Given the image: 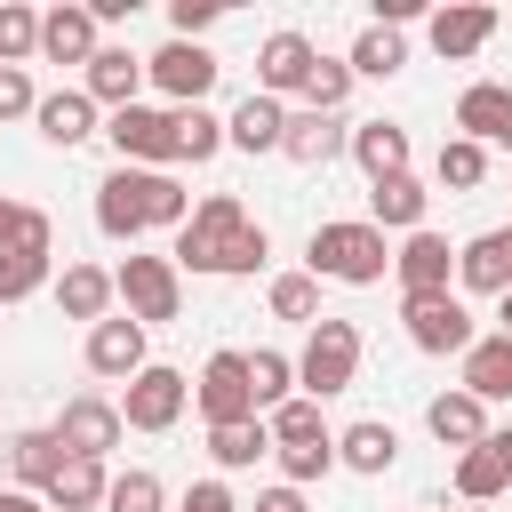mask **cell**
Here are the masks:
<instances>
[{
    "label": "cell",
    "mask_w": 512,
    "mask_h": 512,
    "mask_svg": "<svg viewBox=\"0 0 512 512\" xmlns=\"http://www.w3.org/2000/svg\"><path fill=\"white\" fill-rule=\"evenodd\" d=\"M8 472H16V488H32V496H48V480L64 472V440H56L48 424H32V432H16V440H8Z\"/></svg>",
    "instance_id": "27"
},
{
    "label": "cell",
    "mask_w": 512,
    "mask_h": 512,
    "mask_svg": "<svg viewBox=\"0 0 512 512\" xmlns=\"http://www.w3.org/2000/svg\"><path fill=\"white\" fill-rule=\"evenodd\" d=\"M96 32H104V24H96V8H88V0H56V8L40 16V56H48V64H80V72H88V56L104 48Z\"/></svg>",
    "instance_id": "17"
},
{
    "label": "cell",
    "mask_w": 512,
    "mask_h": 512,
    "mask_svg": "<svg viewBox=\"0 0 512 512\" xmlns=\"http://www.w3.org/2000/svg\"><path fill=\"white\" fill-rule=\"evenodd\" d=\"M312 64H320V48H312L296 24L264 32V48H256V96H304Z\"/></svg>",
    "instance_id": "12"
},
{
    "label": "cell",
    "mask_w": 512,
    "mask_h": 512,
    "mask_svg": "<svg viewBox=\"0 0 512 512\" xmlns=\"http://www.w3.org/2000/svg\"><path fill=\"white\" fill-rule=\"evenodd\" d=\"M264 256H272V240H264V224H248V232L224 248V280H248V272H264Z\"/></svg>",
    "instance_id": "45"
},
{
    "label": "cell",
    "mask_w": 512,
    "mask_h": 512,
    "mask_svg": "<svg viewBox=\"0 0 512 512\" xmlns=\"http://www.w3.org/2000/svg\"><path fill=\"white\" fill-rule=\"evenodd\" d=\"M424 432H432L440 448H456V456H464V448H480L496 424H488V400H472V392L456 384V392H440V400L424 408Z\"/></svg>",
    "instance_id": "20"
},
{
    "label": "cell",
    "mask_w": 512,
    "mask_h": 512,
    "mask_svg": "<svg viewBox=\"0 0 512 512\" xmlns=\"http://www.w3.org/2000/svg\"><path fill=\"white\" fill-rule=\"evenodd\" d=\"M504 112H512V88H504V80H472V88L456 96V136L496 144V136H504Z\"/></svg>",
    "instance_id": "30"
},
{
    "label": "cell",
    "mask_w": 512,
    "mask_h": 512,
    "mask_svg": "<svg viewBox=\"0 0 512 512\" xmlns=\"http://www.w3.org/2000/svg\"><path fill=\"white\" fill-rule=\"evenodd\" d=\"M16 224H24V200H8V192H0V256L16 248Z\"/></svg>",
    "instance_id": "49"
},
{
    "label": "cell",
    "mask_w": 512,
    "mask_h": 512,
    "mask_svg": "<svg viewBox=\"0 0 512 512\" xmlns=\"http://www.w3.org/2000/svg\"><path fill=\"white\" fill-rule=\"evenodd\" d=\"M144 56L136 48H96L88 56V72H80V88L96 96V112H128V104H144Z\"/></svg>",
    "instance_id": "18"
},
{
    "label": "cell",
    "mask_w": 512,
    "mask_h": 512,
    "mask_svg": "<svg viewBox=\"0 0 512 512\" xmlns=\"http://www.w3.org/2000/svg\"><path fill=\"white\" fill-rule=\"evenodd\" d=\"M208 456H216V472H248L256 456H272V424H264V416L224 424V432H208Z\"/></svg>",
    "instance_id": "33"
},
{
    "label": "cell",
    "mask_w": 512,
    "mask_h": 512,
    "mask_svg": "<svg viewBox=\"0 0 512 512\" xmlns=\"http://www.w3.org/2000/svg\"><path fill=\"white\" fill-rule=\"evenodd\" d=\"M424 40H432V56L464 64V56H480V48L496 40V8H488V0H456V8H432V16H424Z\"/></svg>",
    "instance_id": "16"
},
{
    "label": "cell",
    "mask_w": 512,
    "mask_h": 512,
    "mask_svg": "<svg viewBox=\"0 0 512 512\" xmlns=\"http://www.w3.org/2000/svg\"><path fill=\"white\" fill-rule=\"evenodd\" d=\"M280 152H288L296 168H328L336 152H352V128H344L336 112H288V136H280Z\"/></svg>",
    "instance_id": "22"
},
{
    "label": "cell",
    "mask_w": 512,
    "mask_h": 512,
    "mask_svg": "<svg viewBox=\"0 0 512 512\" xmlns=\"http://www.w3.org/2000/svg\"><path fill=\"white\" fill-rule=\"evenodd\" d=\"M48 432L64 440V456H96V464H104V456L120 448V432H128V424H120V400H104V392H72V400L56 408V424H48Z\"/></svg>",
    "instance_id": "11"
},
{
    "label": "cell",
    "mask_w": 512,
    "mask_h": 512,
    "mask_svg": "<svg viewBox=\"0 0 512 512\" xmlns=\"http://www.w3.org/2000/svg\"><path fill=\"white\" fill-rule=\"evenodd\" d=\"M352 160H360L368 184L408 176V128H400V120H360V128H352Z\"/></svg>",
    "instance_id": "25"
},
{
    "label": "cell",
    "mask_w": 512,
    "mask_h": 512,
    "mask_svg": "<svg viewBox=\"0 0 512 512\" xmlns=\"http://www.w3.org/2000/svg\"><path fill=\"white\" fill-rule=\"evenodd\" d=\"M112 288H120V304H128V320H176L184 312V272H176V256H120V272H112Z\"/></svg>",
    "instance_id": "8"
},
{
    "label": "cell",
    "mask_w": 512,
    "mask_h": 512,
    "mask_svg": "<svg viewBox=\"0 0 512 512\" xmlns=\"http://www.w3.org/2000/svg\"><path fill=\"white\" fill-rule=\"evenodd\" d=\"M248 512H312V504H304V488L272 480V488H256V504H248Z\"/></svg>",
    "instance_id": "48"
},
{
    "label": "cell",
    "mask_w": 512,
    "mask_h": 512,
    "mask_svg": "<svg viewBox=\"0 0 512 512\" xmlns=\"http://www.w3.org/2000/svg\"><path fill=\"white\" fill-rule=\"evenodd\" d=\"M144 72H152V88L168 96V112H184V104H208V88H216L224 64H216L200 40H168V48L144 56Z\"/></svg>",
    "instance_id": "9"
},
{
    "label": "cell",
    "mask_w": 512,
    "mask_h": 512,
    "mask_svg": "<svg viewBox=\"0 0 512 512\" xmlns=\"http://www.w3.org/2000/svg\"><path fill=\"white\" fill-rule=\"evenodd\" d=\"M432 176H440V192H480V184H488V144L448 136V144H440V160H432Z\"/></svg>",
    "instance_id": "35"
},
{
    "label": "cell",
    "mask_w": 512,
    "mask_h": 512,
    "mask_svg": "<svg viewBox=\"0 0 512 512\" xmlns=\"http://www.w3.org/2000/svg\"><path fill=\"white\" fill-rule=\"evenodd\" d=\"M40 136L56 144V152H72V144H88L96 136V96L88 88H56V96H40Z\"/></svg>",
    "instance_id": "26"
},
{
    "label": "cell",
    "mask_w": 512,
    "mask_h": 512,
    "mask_svg": "<svg viewBox=\"0 0 512 512\" xmlns=\"http://www.w3.org/2000/svg\"><path fill=\"white\" fill-rule=\"evenodd\" d=\"M488 448H496V456L512 464V424H496V432H488Z\"/></svg>",
    "instance_id": "51"
},
{
    "label": "cell",
    "mask_w": 512,
    "mask_h": 512,
    "mask_svg": "<svg viewBox=\"0 0 512 512\" xmlns=\"http://www.w3.org/2000/svg\"><path fill=\"white\" fill-rule=\"evenodd\" d=\"M464 512H488V504H464Z\"/></svg>",
    "instance_id": "54"
},
{
    "label": "cell",
    "mask_w": 512,
    "mask_h": 512,
    "mask_svg": "<svg viewBox=\"0 0 512 512\" xmlns=\"http://www.w3.org/2000/svg\"><path fill=\"white\" fill-rule=\"evenodd\" d=\"M360 328L352 320H336V312H320L312 328H304V352H296V392L304 400H336V392H352L360 384Z\"/></svg>",
    "instance_id": "3"
},
{
    "label": "cell",
    "mask_w": 512,
    "mask_h": 512,
    "mask_svg": "<svg viewBox=\"0 0 512 512\" xmlns=\"http://www.w3.org/2000/svg\"><path fill=\"white\" fill-rule=\"evenodd\" d=\"M456 496H464V504H496V496H512V464H504L488 440L464 448V456H456Z\"/></svg>",
    "instance_id": "31"
},
{
    "label": "cell",
    "mask_w": 512,
    "mask_h": 512,
    "mask_svg": "<svg viewBox=\"0 0 512 512\" xmlns=\"http://www.w3.org/2000/svg\"><path fill=\"white\" fill-rule=\"evenodd\" d=\"M104 512H168V488H160V472H144V464L112 472V496H104Z\"/></svg>",
    "instance_id": "39"
},
{
    "label": "cell",
    "mask_w": 512,
    "mask_h": 512,
    "mask_svg": "<svg viewBox=\"0 0 512 512\" xmlns=\"http://www.w3.org/2000/svg\"><path fill=\"white\" fill-rule=\"evenodd\" d=\"M264 304H272V320H304V328H312V320H320V280H312V272H280V280L264 288Z\"/></svg>",
    "instance_id": "38"
},
{
    "label": "cell",
    "mask_w": 512,
    "mask_h": 512,
    "mask_svg": "<svg viewBox=\"0 0 512 512\" xmlns=\"http://www.w3.org/2000/svg\"><path fill=\"white\" fill-rule=\"evenodd\" d=\"M400 328H408V344L432 352V360H464V352L480 344L472 304H464L456 288H440V296H400Z\"/></svg>",
    "instance_id": "5"
},
{
    "label": "cell",
    "mask_w": 512,
    "mask_h": 512,
    "mask_svg": "<svg viewBox=\"0 0 512 512\" xmlns=\"http://www.w3.org/2000/svg\"><path fill=\"white\" fill-rule=\"evenodd\" d=\"M344 96H352V64L344 56H320L312 80H304V112H344Z\"/></svg>",
    "instance_id": "42"
},
{
    "label": "cell",
    "mask_w": 512,
    "mask_h": 512,
    "mask_svg": "<svg viewBox=\"0 0 512 512\" xmlns=\"http://www.w3.org/2000/svg\"><path fill=\"white\" fill-rule=\"evenodd\" d=\"M272 464H280V480H288V488H312V480H328V472H336V440H304V448H272Z\"/></svg>",
    "instance_id": "40"
},
{
    "label": "cell",
    "mask_w": 512,
    "mask_h": 512,
    "mask_svg": "<svg viewBox=\"0 0 512 512\" xmlns=\"http://www.w3.org/2000/svg\"><path fill=\"white\" fill-rule=\"evenodd\" d=\"M144 368H152V352H144V320L112 312V320H96V328H88V376L128 384V376H144Z\"/></svg>",
    "instance_id": "14"
},
{
    "label": "cell",
    "mask_w": 512,
    "mask_h": 512,
    "mask_svg": "<svg viewBox=\"0 0 512 512\" xmlns=\"http://www.w3.org/2000/svg\"><path fill=\"white\" fill-rule=\"evenodd\" d=\"M192 408H200V424L208 432H224V424H248V416H264L256 408V392H248V352H208V368L192 376Z\"/></svg>",
    "instance_id": "7"
},
{
    "label": "cell",
    "mask_w": 512,
    "mask_h": 512,
    "mask_svg": "<svg viewBox=\"0 0 512 512\" xmlns=\"http://www.w3.org/2000/svg\"><path fill=\"white\" fill-rule=\"evenodd\" d=\"M176 512H248V504H240V496H232V488H224V480H192V488H184V504H176Z\"/></svg>",
    "instance_id": "47"
},
{
    "label": "cell",
    "mask_w": 512,
    "mask_h": 512,
    "mask_svg": "<svg viewBox=\"0 0 512 512\" xmlns=\"http://www.w3.org/2000/svg\"><path fill=\"white\" fill-rule=\"evenodd\" d=\"M464 392H472V400H488V408H496V400H512V336H504V328H496V336H480V344L464 352Z\"/></svg>",
    "instance_id": "29"
},
{
    "label": "cell",
    "mask_w": 512,
    "mask_h": 512,
    "mask_svg": "<svg viewBox=\"0 0 512 512\" xmlns=\"http://www.w3.org/2000/svg\"><path fill=\"white\" fill-rule=\"evenodd\" d=\"M392 280H400V296H440L448 280H456V248H448V232H408L400 248H392Z\"/></svg>",
    "instance_id": "13"
},
{
    "label": "cell",
    "mask_w": 512,
    "mask_h": 512,
    "mask_svg": "<svg viewBox=\"0 0 512 512\" xmlns=\"http://www.w3.org/2000/svg\"><path fill=\"white\" fill-rule=\"evenodd\" d=\"M424 208H432V192H424V176L408 168V176H392V184H368V224L376 232H424Z\"/></svg>",
    "instance_id": "23"
},
{
    "label": "cell",
    "mask_w": 512,
    "mask_h": 512,
    "mask_svg": "<svg viewBox=\"0 0 512 512\" xmlns=\"http://www.w3.org/2000/svg\"><path fill=\"white\" fill-rule=\"evenodd\" d=\"M456 296H512V224L472 232L456 248Z\"/></svg>",
    "instance_id": "15"
},
{
    "label": "cell",
    "mask_w": 512,
    "mask_h": 512,
    "mask_svg": "<svg viewBox=\"0 0 512 512\" xmlns=\"http://www.w3.org/2000/svg\"><path fill=\"white\" fill-rule=\"evenodd\" d=\"M104 136H112L120 168H176V120H168V112H152V104L104 112Z\"/></svg>",
    "instance_id": "10"
},
{
    "label": "cell",
    "mask_w": 512,
    "mask_h": 512,
    "mask_svg": "<svg viewBox=\"0 0 512 512\" xmlns=\"http://www.w3.org/2000/svg\"><path fill=\"white\" fill-rule=\"evenodd\" d=\"M168 120H176V168H184V160L200 168V160L224 152V120H216L208 104H184V112H168Z\"/></svg>",
    "instance_id": "34"
},
{
    "label": "cell",
    "mask_w": 512,
    "mask_h": 512,
    "mask_svg": "<svg viewBox=\"0 0 512 512\" xmlns=\"http://www.w3.org/2000/svg\"><path fill=\"white\" fill-rule=\"evenodd\" d=\"M112 496V472L96 456H64V472L48 480V512H104Z\"/></svg>",
    "instance_id": "28"
},
{
    "label": "cell",
    "mask_w": 512,
    "mask_h": 512,
    "mask_svg": "<svg viewBox=\"0 0 512 512\" xmlns=\"http://www.w3.org/2000/svg\"><path fill=\"white\" fill-rule=\"evenodd\" d=\"M40 56V16L24 0H0V64H32Z\"/></svg>",
    "instance_id": "41"
},
{
    "label": "cell",
    "mask_w": 512,
    "mask_h": 512,
    "mask_svg": "<svg viewBox=\"0 0 512 512\" xmlns=\"http://www.w3.org/2000/svg\"><path fill=\"white\" fill-rule=\"evenodd\" d=\"M184 408H192V376L168 368V360H152L144 376L120 384V424H128V432H176Z\"/></svg>",
    "instance_id": "6"
},
{
    "label": "cell",
    "mask_w": 512,
    "mask_h": 512,
    "mask_svg": "<svg viewBox=\"0 0 512 512\" xmlns=\"http://www.w3.org/2000/svg\"><path fill=\"white\" fill-rule=\"evenodd\" d=\"M280 136H288V104H280V96H256V88H248V96L224 112V144L248 152V160H256V152H280Z\"/></svg>",
    "instance_id": "19"
},
{
    "label": "cell",
    "mask_w": 512,
    "mask_h": 512,
    "mask_svg": "<svg viewBox=\"0 0 512 512\" xmlns=\"http://www.w3.org/2000/svg\"><path fill=\"white\" fill-rule=\"evenodd\" d=\"M32 112H40L32 72H24V64H0V120H32Z\"/></svg>",
    "instance_id": "44"
},
{
    "label": "cell",
    "mask_w": 512,
    "mask_h": 512,
    "mask_svg": "<svg viewBox=\"0 0 512 512\" xmlns=\"http://www.w3.org/2000/svg\"><path fill=\"white\" fill-rule=\"evenodd\" d=\"M496 144H504V152H512V112H504V136H496Z\"/></svg>",
    "instance_id": "53"
},
{
    "label": "cell",
    "mask_w": 512,
    "mask_h": 512,
    "mask_svg": "<svg viewBox=\"0 0 512 512\" xmlns=\"http://www.w3.org/2000/svg\"><path fill=\"white\" fill-rule=\"evenodd\" d=\"M216 16H224L216 0H176V8H168V40H200Z\"/></svg>",
    "instance_id": "46"
},
{
    "label": "cell",
    "mask_w": 512,
    "mask_h": 512,
    "mask_svg": "<svg viewBox=\"0 0 512 512\" xmlns=\"http://www.w3.org/2000/svg\"><path fill=\"white\" fill-rule=\"evenodd\" d=\"M496 320H504V336H512V296H496Z\"/></svg>",
    "instance_id": "52"
},
{
    "label": "cell",
    "mask_w": 512,
    "mask_h": 512,
    "mask_svg": "<svg viewBox=\"0 0 512 512\" xmlns=\"http://www.w3.org/2000/svg\"><path fill=\"white\" fill-rule=\"evenodd\" d=\"M0 512H48V496H32V488H0Z\"/></svg>",
    "instance_id": "50"
},
{
    "label": "cell",
    "mask_w": 512,
    "mask_h": 512,
    "mask_svg": "<svg viewBox=\"0 0 512 512\" xmlns=\"http://www.w3.org/2000/svg\"><path fill=\"white\" fill-rule=\"evenodd\" d=\"M248 224H256V216L240 208V192H208V200H192V224L176 232V272L224 280V248H232Z\"/></svg>",
    "instance_id": "4"
},
{
    "label": "cell",
    "mask_w": 512,
    "mask_h": 512,
    "mask_svg": "<svg viewBox=\"0 0 512 512\" xmlns=\"http://www.w3.org/2000/svg\"><path fill=\"white\" fill-rule=\"evenodd\" d=\"M264 424H272V448H304V440H336V432H328V416H320V400H304V392H296V400H280V408H272Z\"/></svg>",
    "instance_id": "37"
},
{
    "label": "cell",
    "mask_w": 512,
    "mask_h": 512,
    "mask_svg": "<svg viewBox=\"0 0 512 512\" xmlns=\"http://www.w3.org/2000/svg\"><path fill=\"white\" fill-rule=\"evenodd\" d=\"M192 224V192L176 184V168H112L96 184V232L104 240H136V232H184Z\"/></svg>",
    "instance_id": "1"
},
{
    "label": "cell",
    "mask_w": 512,
    "mask_h": 512,
    "mask_svg": "<svg viewBox=\"0 0 512 512\" xmlns=\"http://www.w3.org/2000/svg\"><path fill=\"white\" fill-rule=\"evenodd\" d=\"M344 64H352V80H392V72L408 64V40H400L392 24H368V32L352 40V56H344Z\"/></svg>",
    "instance_id": "32"
},
{
    "label": "cell",
    "mask_w": 512,
    "mask_h": 512,
    "mask_svg": "<svg viewBox=\"0 0 512 512\" xmlns=\"http://www.w3.org/2000/svg\"><path fill=\"white\" fill-rule=\"evenodd\" d=\"M336 464H344V472H360V480H384V472L400 464V432H392L384 416H360V424H344V432H336Z\"/></svg>",
    "instance_id": "21"
},
{
    "label": "cell",
    "mask_w": 512,
    "mask_h": 512,
    "mask_svg": "<svg viewBox=\"0 0 512 512\" xmlns=\"http://www.w3.org/2000/svg\"><path fill=\"white\" fill-rule=\"evenodd\" d=\"M248 392H256V408L272 416L280 400H296V352H248Z\"/></svg>",
    "instance_id": "36"
},
{
    "label": "cell",
    "mask_w": 512,
    "mask_h": 512,
    "mask_svg": "<svg viewBox=\"0 0 512 512\" xmlns=\"http://www.w3.org/2000/svg\"><path fill=\"white\" fill-rule=\"evenodd\" d=\"M48 288H56V312H64V320H88V328H96V320H112V296H120L104 264H64Z\"/></svg>",
    "instance_id": "24"
},
{
    "label": "cell",
    "mask_w": 512,
    "mask_h": 512,
    "mask_svg": "<svg viewBox=\"0 0 512 512\" xmlns=\"http://www.w3.org/2000/svg\"><path fill=\"white\" fill-rule=\"evenodd\" d=\"M48 264H56V256H24V248H8V256H0V304L40 296V288H48Z\"/></svg>",
    "instance_id": "43"
},
{
    "label": "cell",
    "mask_w": 512,
    "mask_h": 512,
    "mask_svg": "<svg viewBox=\"0 0 512 512\" xmlns=\"http://www.w3.org/2000/svg\"><path fill=\"white\" fill-rule=\"evenodd\" d=\"M304 272H312V280H344V288H376V280L392 272V240H384L368 216H328V224H312V240H304Z\"/></svg>",
    "instance_id": "2"
}]
</instances>
